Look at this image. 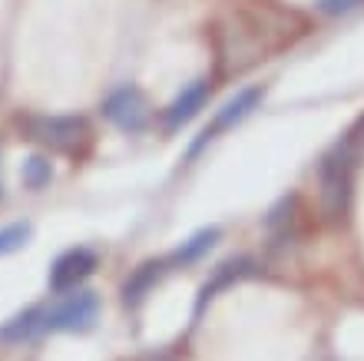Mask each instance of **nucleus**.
<instances>
[{
	"mask_svg": "<svg viewBox=\"0 0 364 361\" xmlns=\"http://www.w3.org/2000/svg\"><path fill=\"white\" fill-rule=\"evenodd\" d=\"M245 272H249V262H245V258H239V262H225V266H222L219 272H215V278H212V282H205L199 305H202V302H209V298H212L215 292H219V288L232 286V282H235V278H242Z\"/></svg>",
	"mask_w": 364,
	"mask_h": 361,
	"instance_id": "obj_12",
	"label": "nucleus"
},
{
	"mask_svg": "<svg viewBox=\"0 0 364 361\" xmlns=\"http://www.w3.org/2000/svg\"><path fill=\"white\" fill-rule=\"evenodd\" d=\"M262 100H265V86L262 83H255V86H245V90H239V93L232 96L229 103L222 106L219 113L212 116V123L205 126V130H202L199 133V140H196V143L189 146V159H196V156H199L202 150H205V146L212 143V140H215V136L219 133H225V130H232V126H239L242 120H245V116H252L255 113V110H259V103Z\"/></svg>",
	"mask_w": 364,
	"mask_h": 361,
	"instance_id": "obj_4",
	"label": "nucleus"
},
{
	"mask_svg": "<svg viewBox=\"0 0 364 361\" xmlns=\"http://www.w3.org/2000/svg\"><path fill=\"white\" fill-rule=\"evenodd\" d=\"M30 236H33L30 222H10V226H4L0 229V256H14V252H20V248L30 242Z\"/></svg>",
	"mask_w": 364,
	"mask_h": 361,
	"instance_id": "obj_13",
	"label": "nucleus"
},
{
	"mask_svg": "<svg viewBox=\"0 0 364 361\" xmlns=\"http://www.w3.org/2000/svg\"><path fill=\"white\" fill-rule=\"evenodd\" d=\"M96 266H100V258H96L93 248H87V246L67 248V252L57 256V262L50 266L47 286L53 288V292H77V288L96 272Z\"/></svg>",
	"mask_w": 364,
	"mask_h": 361,
	"instance_id": "obj_6",
	"label": "nucleus"
},
{
	"mask_svg": "<svg viewBox=\"0 0 364 361\" xmlns=\"http://www.w3.org/2000/svg\"><path fill=\"white\" fill-rule=\"evenodd\" d=\"M219 236H222V229H219V226L199 229L196 236H189L179 248H176L173 262H176V266H192V262H199V258L205 256V252H209V248L215 246V242H219Z\"/></svg>",
	"mask_w": 364,
	"mask_h": 361,
	"instance_id": "obj_9",
	"label": "nucleus"
},
{
	"mask_svg": "<svg viewBox=\"0 0 364 361\" xmlns=\"http://www.w3.org/2000/svg\"><path fill=\"white\" fill-rule=\"evenodd\" d=\"M103 116L113 126L126 130V133H139V130H146V123H149V103H146L143 90H136V86L126 83L103 100Z\"/></svg>",
	"mask_w": 364,
	"mask_h": 361,
	"instance_id": "obj_5",
	"label": "nucleus"
},
{
	"mask_svg": "<svg viewBox=\"0 0 364 361\" xmlns=\"http://www.w3.org/2000/svg\"><path fill=\"white\" fill-rule=\"evenodd\" d=\"M205 100H209V80H196V83H189L179 96H176L173 103L166 106L163 126L169 130V133H173V130H179L182 123H189L192 116L199 113Z\"/></svg>",
	"mask_w": 364,
	"mask_h": 361,
	"instance_id": "obj_7",
	"label": "nucleus"
},
{
	"mask_svg": "<svg viewBox=\"0 0 364 361\" xmlns=\"http://www.w3.org/2000/svg\"><path fill=\"white\" fill-rule=\"evenodd\" d=\"M163 268H166L163 262H146V266H139L133 276L126 278V286H123V305L126 308H136V305L143 302L146 295H149V288L159 282Z\"/></svg>",
	"mask_w": 364,
	"mask_h": 361,
	"instance_id": "obj_8",
	"label": "nucleus"
},
{
	"mask_svg": "<svg viewBox=\"0 0 364 361\" xmlns=\"http://www.w3.org/2000/svg\"><path fill=\"white\" fill-rule=\"evenodd\" d=\"M23 130L30 140H37L57 152H73L90 136L87 120H80V116H30V120H23Z\"/></svg>",
	"mask_w": 364,
	"mask_h": 361,
	"instance_id": "obj_2",
	"label": "nucleus"
},
{
	"mask_svg": "<svg viewBox=\"0 0 364 361\" xmlns=\"http://www.w3.org/2000/svg\"><path fill=\"white\" fill-rule=\"evenodd\" d=\"M37 328H43V312H40V308H27V312L14 315L7 325H0V342L17 345V342H23V338H30Z\"/></svg>",
	"mask_w": 364,
	"mask_h": 361,
	"instance_id": "obj_10",
	"label": "nucleus"
},
{
	"mask_svg": "<svg viewBox=\"0 0 364 361\" xmlns=\"http://www.w3.org/2000/svg\"><path fill=\"white\" fill-rule=\"evenodd\" d=\"M96 318H100V298L87 288H77L43 312V328H50V332H90Z\"/></svg>",
	"mask_w": 364,
	"mask_h": 361,
	"instance_id": "obj_3",
	"label": "nucleus"
},
{
	"mask_svg": "<svg viewBox=\"0 0 364 361\" xmlns=\"http://www.w3.org/2000/svg\"><path fill=\"white\" fill-rule=\"evenodd\" d=\"M20 179H23V186L27 189H43V186H50V179H53V166H50L47 156H30L27 162H23V169H20Z\"/></svg>",
	"mask_w": 364,
	"mask_h": 361,
	"instance_id": "obj_11",
	"label": "nucleus"
},
{
	"mask_svg": "<svg viewBox=\"0 0 364 361\" xmlns=\"http://www.w3.org/2000/svg\"><path fill=\"white\" fill-rule=\"evenodd\" d=\"M361 0H318L315 7L325 14V17H338V14H348V10H355Z\"/></svg>",
	"mask_w": 364,
	"mask_h": 361,
	"instance_id": "obj_14",
	"label": "nucleus"
},
{
	"mask_svg": "<svg viewBox=\"0 0 364 361\" xmlns=\"http://www.w3.org/2000/svg\"><path fill=\"white\" fill-rule=\"evenodd\" d=\"M358 146L351 136H345L335 150L321 162V192H325V206L331 216H341L348 209V196H351V172H355Z\"/></svg>",
	"mask_w": 364,
	"mask_h": 361,
	"instance_id": "obj_1",
	"label": "nucleus"
}]
</instances>
